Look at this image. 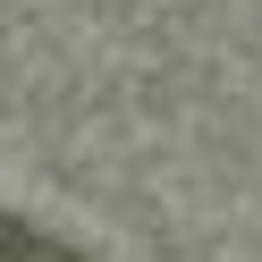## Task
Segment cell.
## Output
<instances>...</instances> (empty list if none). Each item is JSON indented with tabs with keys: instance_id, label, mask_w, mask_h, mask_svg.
Here are the masks:
<instances>
[{
	"instance_id": "obj_1",
	"label": "cell",
	"mask_w": 262,
	"mask_h": 262,
	"mask_svg": "<svg viewBox=\"0 0 262 262\" xmlns=\"http://www.w3.org/2000/svg\"><path fill=\"white\" fill-rule=\"evenodd\" d=\"M0 262H85L76 245H59V237H42V228H26V220H9L0 211Z\"/></svg>"
}]
</instances>
